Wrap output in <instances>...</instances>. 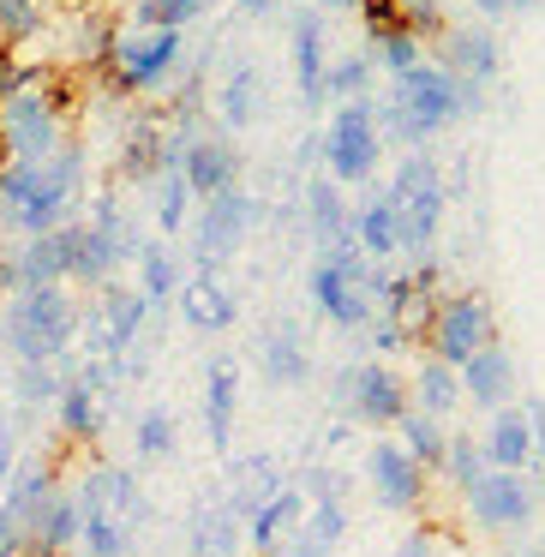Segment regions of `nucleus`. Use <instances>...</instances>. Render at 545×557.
<instances>
[{
  "mask_svg": "<svg viewBox=\"0 0 545 557\" xmlns=\"http://www.w3.org/2000/svg\"><path fill=\"white\" fill-rule=\"evenodd\" d=\"M252 222H258V198L252 193H216V198H205V210H198V264H222V258H234L246 246V234H252Z\"/></svg>",
  "mask_w": 545,
  "mask_h": 557,
  "instance_id": "obj_8",
  "label": "nucleus"
},
{
  "mask_svg": "<svg viewBox=\"0 0 545 557\" xmlns=\"http://www.w3.org/2000/svg\"><path fill=\"white\" fill-rule=\"evenodd\" d=\"M181 30H138V37L109 42V78L114 90H150L181 66Z\"/></svg>",
  "mask_w": 545,
  "mask_h": 557,
  "instance_id": "obj_6",
  "label": "nucleus"
},
{
  "mask_svg": "<svg viewBox=\"0 0 545 557\" xmlns=\"http://www.w3.org/2000/svg\"><path fill=\"white\" fill-rule=\"evenodd\" d=\"M294 78H300L306 102H324V25H318V13L294 18Z\"/></svg>",
  "mask_w": 545,
  "mask_h": 557,
  "instance_id": "obj_25",
  "label": "nucleus"
},
{
  "mask_svg": "<svg viewBox=\"0 0 545 557\" xmlns=\"http://www.w3.org/2000/svg\"><path fill=\"white\" fill-rule=\"evenodd\" d=\"M49 0H0V42H25L42 30Z\"/></svg>",
  "mask_w": 545,
  "mask_h": 557,
  "instance_id": "obj_38",
  "label": "nucleus"
},
{
  "mask_svg": "<svg viewBox=\"0 0 545 557\" xmlns=\"http://www.w3.org/2000/svg\"><path fill=\"white\" fill-rule=\"evenodd\" d=\"M396 557H432V540H425V533H408V545H401Z\"/></svg>",
  "mask_w": 545,
  "mask_h": 557,
  "instance_id": "obj_49",
  "label": "nucleus"
},
{
  "mask_svg": "<svg viewBox=\"0 0 545 557\" xmlns=\"http://www.w3.org/2000/svg\"><path fill=\"white\" fill-rule=\"evenodd\" d=\"M73 330H78L73 294L37 288V294H18L13 312H7V348L18 354V366H54L73 348Z\"/></svg>",
  "mask_w": 545,
  "mask_h": 557,
  "instance_id": "obj_3",
  "label": "nucleus"
},
{
  "mask_svg": "<svg viewBox=\"0 0 545 557\" xmlns=\"http://www.w3.org/2000/svg\"><path fill=\"white\" fill-rule=\"evenodd\" d=\"M145 318H150L145 294H138V288H121V282H102V294H97V324H90V348H97V360H121V354L138 342Z\"/></svg>",
  "mask_w": 545,
  "mask_h": 557,
  "instance_id": "obj_10",
  "label": "nucleus"
},
{
  "mask_svg": "<svg viewBox=\"0 0 545 557\" xmlns=\"http://www.w3.org/2000/svg\"><path fill=\"white\" fill-rule=\"evenodd\" d=\"M258 97H264L258 66H234L228 85H222V121H228V126H252L258 121Z\"/></svg>",
  "mask_w": 545,
  "mask_h": 557,
  "instance_id": "obj_34",
  "label": "nucleus"
},
{
  "mask_svg": "<svg viewBox=\"0 0 545 557\" xmlns=\"http://www.w3.org/2000/svg\"><path fill=\"white\" fill-rule=\"evenodd\" d=\"M492 306L480 300V294H456V300L437 306L432 318V348L444 366H468L480 348H492Z\"/></svg>",
  "mask_w": 545,
  "mask_h": 557,
  "instance_id": "obj_9",
  "label": "nucleus"
},
{
  "mask_svg": "<svg viewBox=\"0 0 545 557\" xmlns=\"http://www.w3.org/2000/svg\"><path fill=\"white\" fill-rule=\"evenodd\" d=\"M366 78H372V61H336L324 73V97H342V102H360V90H366Z\"/></svg>",
  "mask_w": 545,
  "mask_h": 557,
  "instance_id": "obj_41",
  "label": "nucleus"
},
{
  "mask_svg": "<svg viewBox=\"0 0 545 557\" xmlns=\"http://www.w3.org/2000/svg\"><path fill=\"white\" fill-rule=\"evenodd\" d=\"M384 306H389L384 324L396 330V342L425 336V330H432V318H437V300H432V270H420V276H401V282L389 276Z\"/></svg>",
  "mask_w": 545,
  "mask_h": 557,
  "instance_id": "obj_16",
  "label": "nucleus"
},
{
  "mask_svg": "<svg viewBox=\"0 0 545 557\" xmlns=\"http://www.w3.org/2000/svg\"><path fill=\"white\" fill-rule=\"evenodd\" d=\"M444 73L480 90L485 78L497 73V42L480 37V30H456V37H449V66H444Z\"/></svg>",
  "mask_w": 545,
  "mask_h": 557,
  "instance_id": "obj_28",
  "label": "nucleus"
},
{
  "mask_svg": "<svg viewBox=\"0 0 545 557\" xmlns=\"http://www.w3.org/2000/svg\"><path fill=\"white\" fill-rule=\"evenodd\" d=\"M461 384H468V396L480 401V408H504L509 401V389H516V377H509V354L497 348H480L468 366H461Z\"/></svg>",
  "mask_w": 545,
  "mask_h": 557,
  "instance_id": "obj_23",
  "label": "nucleus"
},
{
  "mask_svg": "<svg viewBox=\"0 0 545 557\" xmlns=\"http://www.w3.org/2000/svg\"><path fill=\"white\" fill-rule=\"evenodd\" d=\"M61 492V473L49 468V461H25V468H13V480H7V516L18 521V533H30V521H37V509L49 504V497Z\"/></svg>",
  "mask_w": 545,
  "mask_h": 557,
  "instance_id": "obj_19",
  "label": "nucleus"
},
{
  "mask_svg": "<svg viewBox=\"0 0 545 557\" xmlns=\"http://www.w3.org/2000/svg\"><path fill=\"white\" fill-rule=\"evenodd\" d=\"M354 246H360L366 258L396 252V210H389V198H372V205L354 216Z\"/></svg>",
  "mask_w": 545,
  "mask_h": 557,
  "instance_id": "obj_32",
  "label": "nucleus"
},
{
  "mask_svg": "<svg viewBox=\"0 0 545 557\" xmlns=\"http://www.w3.org/2000/svg\"><path fill=\"white\" fill-rule=\"evenodd\" d=\"M133 444H138V456H169L174 449V413L169 408H145L138 413V432H133Z\"/></svg>",
  "mask_w": 545,
  "mask_h": 557,
  "instance_id": "obj_39",
  "label": "nucleus"
},
{
  "mask_svg": "<svg viewBox=\"0 0 545 557\" xmlns=\"http://www.w3.org/2000/svg\"><path fill=\"white\" fill-rule=\"evenodd\" d=\"M181 174L198 198L234 193V174H240V157H234L228 138H181Z\"/></svg>",
  "mask_w": 545,
  "mask_h": 557,
  "instance_id": "obj_14",
  "label": "nucleus"
},
{
  "mask_svg": "<svg viewBox=\"0 0 545 557\" xmlns=\"http://www.w3.org/2000/svg\"><path fill=\"white\" fill-rule=\"evenodd\" d=\"M528 449H533V425H528V413H497L492 437H485V456H492L504 473H521V468H528Z\"/></svg>",
  "mask_w": 545,
  "mask_h": 557,
  "instance_id": "obj_31",
  "label": "nucleus"
},
{
  "mask_svg": "<svg viewBox=\"0 0 545 557\" xmlns=\"http://www.w3.org/2000/svg\"><path fill=\"white\" fill-rule=\"evenodd\" d=\"M85 516V528H78V540L90 545V557H126L133 552V528L114 516H102V509H78Z\"/></svg>",
  "mask_w": 545,
  "mask_h": 557,
  "instance_id": "obj_36",
  "label": "nucleus"
},
{
  "mask_svg": "<svg viewBox=\"0 0 545 557\" xmlns=\"http://www.w3.org/2000/svg\"><path fill=\"white\" fill-rule=\"evenodd\" d=\"M461 109H473V85H461V78H449L444 66H413V73H401L396 85H389L384 97V126L396 138H408V145H420V138H432L437 126H449Z\"/></svg>",
  "mask_w": 545,
  "mask_h": 557,
  "instance_id": "obj_2",
  "label": "nucleus"
},
{
  "mask_svg": "<svg viewBox=\"0 0 545 557\" xmlns=\"http://www.w3.org/2000/svg\"><path fill=\"white\" fill-rule=\"evenodd\" d=\"M138 294H145V306H162L174 288H181V270H174V258H169V246H157V240H145L138 246Z\"/></svg>",
  "mask_w": 545,
  "mask_h": 557,
  "instance_id": "obj_33",
  "label": "nucleus"
},
{
  "mask_svg": "<svg viewBox=\"0 0 545 557\" xmlns=\"http://www.w3.org/2000/svg\"><path fill=\"white\" fill-rule=\"evenodd\" d=\"M85 193V150L78 145H61L49 162H13L0 169V210L18 234H54L61 216L78 205Z\"/></svg>",
  "mask_w": 545,
  "mask_h": 557,
  "instance_id": "obj_1",
  "label": "nucleus"
},
{
  "mask_svg": "<svg viewBox=\"0 0 545 557\" xmlns=\"http://www.w3.org/2000/svg\"><path fill=\"white\" fill-rule=\"evenodd\" d=\"M0 169H7V150H0Z\"/></svg>",
  "mask_w": 545,
  "mask_h": 557,
  "instance_id": "obj_56",
  "label": "nucleus"
},
{
  "mask_svg": "<svg viewBox=\"0 0 545 557\" xmlns=\"http://www.w3.org/2000/svg\"><path fill=\"white\" fill-rule=\"evenodd\" d=\"M306 216H312V240L324 246H342V240H354V222H348V210H342V193L330 181H312L306 186Z\"/></svg>",
  "mask_w": 545,
  "mask_h": 557,
  "instance_id": "obj_27",
  "label": "nucleus"
},
{
  "mask_svg": "<svg viewBox=\"0 0 545 557\" xmlns=\"http://www.w3.org/2000/svg\"><path fill=\"white\" fill-rule=\"evenodd\" d=\"M389 210H396V252H425L444 216V181L432 157H408L389 181Z\"/></svg>",
  "mask_w": 545,
  "mask_h": 557,
  "instance_id": "obj_5",
  "label": "nucleus"
},
{
  "mask_svg": "<svg viewBox=\"0 0 545 557\" xmlns=\"http://www.w3.org/2000/svg\"><path fill=\"white\" fill-rule=\"evenodd\" d=\"M246 13H270V0H240Z\"/></svg>",
  "mask_w": 545,
  "mask_h": 557,
  "instance_id": "obj_51",
  "label": "nucleus"
},
{
  "mask_svg": "<svg viewBox=\"0 0 545 557\" xmlns=\"http://www.w3.org/2000/svg\"><path fill=\"white\" fill-rule=\"evenodd\" d=\"M444 468H449V480L468 492V485L485 473V449L473 444V437H449V444H444Z\"/></svg>",
  "mask_w": 545,
  "mask_h": 557,
  "instance_id": "obj_40",
  "label": "nucleus"
},
{
  "mask_svg": "<svg viewBox=\"0 0 545 557\" xmlns=\"http://www.w3.org/2000/svg\"><path fill=\"white\" fill-rule=\"evenodd\" d=\"M198 7H205V0H145L138 18H145V30H181Z\"/></svg>",
  "mask_w": 545,
  "mask_h": 557,
  "instance_id": "obj_43",
  "label": "nucleus"
},
{
  "mask_svg": "<svg viewBox=\"0 0 545 557\" xmlns=\"http://www.w3.org/2000/svg\"><path fill=\"white\" fill-rule=\"evenodd\" d=\"M7 282L18 294H37V288H61L66 282V228L37 234V240L18 246V258L7 264Z\"/></svg>",
  "mask_w": 545,
  "mask_h": 557,
  "instance_id": "obj_15",
  "label": "nucleus"
},
{
  "mask_svg": "<svg viewBox=\"0 0 545 557\" xmlns=\"http://www.w3.org/2000/svg\"><path fill=\"white\" fill-rule=\"evenodd\" d=\"M234 401H240V372H234V360H216L205 384V432L216 449H228L234 437Z\"/></svg>",
  "mask_w": 545,
  "mask_h": 557,
  "instance_id": "obj_22",
  "label": "nucleus"
},
{
  "mask_svg": "<svg viewBox=\"0 0 545 557\" xmlns=\"http://www.w3.org/2000/svg\"><path fill=\"white\" fill-rule=\"evenodd\" d=\"M282 492V473L270 456H246L240 468H234V492H228V509L234 516H252L258 504H270V497Z\"/></svg>",
  "mask_w": 545,
  "mask_h": 557,
  "instance_id": "obj_30",
  "label": "nucleus"
},
{
  "mask_svg": "<svg viewBox=\"0 0 545 557\" xmlns=\"http://www.w3.org/2000/svg\"><path fill=\"white\" fill-rule=\"evenodd\" d=\"M181 312H186V324H198V330H228L234 324V294L205 270V276L181 282Z\"/></svg>",
  "mask_w": 545,
  "mask_h": 557,
  "instance_id": "obj_24",
  "label": "nucleus"
},
{
  "mask_svg": "<svg viewBox=\"0 0 545 557\" xmlns=\"http://www.w3.org/2000/svg\"><path fill=\"white\" fill-rule=\"evenodd\" d=\"M366 473H372V492H377V504H384V509H413L425 497V468L401 444H372Z\"/></svg>",
  "mask_w": 545,
  "mask_h": 557,
  "instance_id": "obj_13",
  "label": "nucleus"
},
{
  "mask_svg": "<svg viewBox=\"0 0 545 557\" xmlns=\"http://www.w3.org/2000/svg\"><path fill=\"white\" fill-rule=\"evenodd\" d=\"M240 516H234L228 504H205L193 516V528H186V545H193V557H234V545H240Z\"/></svg>",
  "mask_w": 545,
  "mask_h": 557,
  "instance_id": "obj_26",
  "label": "nucleus"
},
{
  "mask_svg": "<svg viewBox=\"0 0 545 557\" xmlns=\"http://www.w3.org/2000/svg\"><path fill=\"white\" fill-rule=\"evenodd\" d=\"M18 557H61V552H37V545H30V552H18Z\"/></svg>",
  "mask_w": 545,
  "mask_h": 557,
  "instance_id": "obj_53",
  "label": "nucleus"
},
{
  "mask_svg": "<svg viewBox=\"0 0 545 557\" xmlns=\"http://www.w3.org/2000/svg\"><path fill=\"white\" fill-rule=\"evenodd\" d=\"M258 366H264V377L276 389H294L312 377V354H306V336L294 324H270L264 342H258Z\"/></svg>",
  "mask_w": 545,
  "mask_h": 557,
  "instance_id": "obj_18",
  "label": "nucleus"
},
{
  "mask_svg": "<svg viewBox=\"0 0 545 557\" xmlns=\"http://www.w3.org/2000/svg\"><path fill=\"white\" fill-rule=\"evenodd\" d=\"M509 0H480V13H504Z\"/></svg>",
  "mask_w": 545,
  "mask_h": 557,
  "instance_id": "obj_50",
  "label": "nucleus"
},
{
  "mask_svg": "<svg viewBox=\"0 0 545 557\" xmlns=\"http://www.w3.org/2000/svg\"><path fill=\"white\" fill-rule=\"evenodd\" d=\"M342 401L372 425H396L408 413V384L384 366H354V372H342Z\"/></svg>",
  "mask_w": 545,
  "mask_h": 557,
  "instance_id": "obj_11",
  "label": "nucleus"
},
{
  "mask_svg": "<svg viewBox=\"0 0 545 557\" xmlns=\"http://www.w3.org/2000/svg\"><path fill=\"white\" fill-rule=\"evenodd\" d=\"M18 540H25V533H18V521L0 509V552H18Z\"/></svg>",
  "mask_w": 545,
  "mask_h": 557,
  "instance_id": "obj_47",
  "label": "nucleus"
},
{
  "mask_svg": "<svg viewBox=\"0 0 545 557\" xmlns=\"http://www.w3.org/2000/svg\"><path fill=\"white\" fill-rule=\"evenodd\" d=\"M468 504L473 516H480V528H521V521L533 516V492L521 473H480V480L468 485Z\"/></svg>",
  "mask_w": 545,
  "mask_h": 557,
  "instance_id": "obj_12",
  "label": "nucleus"
},
{
  "mask_svg": "<svg viewBox=\"0 0 545 557\" xmlns=\"http://www.w3.org/2000/svg\"><path fill=\"white\" fill-rule=\"evenodd\" d=\"M18 401H25V408H42V401H54L61 396V377L49 372V366H18Z\"/></svg>",
  "mask_w": 545,
  "mask_h": 557,
  "instance_id": "obj_44",
  "label": "nucleus"
},
{
  "mask_svg": "<svg viewBox=\"0 0 545 557\" xmlns=\"http://www.w3.org/2000/svg\"><path fill=\"white\" fill-rule=\"evenodd\" d=\"M401 449H408L413 461H420V468H437V461H444V425L432 420V413H401Z\"/></svg>",
  "mask_w": 545,
  "mask_h": 557,
  "instance_id": "obj_35",
  "label": "nucleus"
},
{
  "mask_svg": "<svg viewBox=\"0 0 545 557\" xmlns=\"http://www.w3.org/2000/svg\"><path fill=\"white\" fill-rule=\"evenodd\" d=\"M300 516H306V492L282 485L270 504H258L252 516H246V540H252V552H258V557L282 552V545L294 540V528H300Z\"/></svg>",
  "mask_w": 545,
  "mask_h": 557,
  "instance_id": "obj_17",
  "label": "nucleus"
},
{
  "mask_svg": "<svg viewBox=\"0 0 545 557\" xmlns=\"http://www.w3.org/2000/svg\"><path fill=\"white\" fill-rule=\"evenodd\" d=\"M66 145V114L49 102V78L0 97V150L13 162H49Z\"/></svg>",
  "mask_w": 545,
  "mask_h": 557,
  "instance_id": "obj_4",
  "label": "nucleus"
},
{
  "mask_svg": "<svg viewBox=\"0 0 545 557\" xmlns=\"http://www.w3.org/2000/svg\"><path fill=\"white\" fill-rule=\"evenodd\" d=\"M0 557H18V552H0Z\"/></svg>",
  "mask_w": 545,
  "mask_h": 557,
  "instance_id": "obj_57",
  "label": "nucleus"
},
{
  "mask_svg": "<svg viewBox=\"0 0 545 557\" xmlns=\"http://www.w3.org/2000/svg\"><path fill=\"white\" fill-rule=\"evenodd\" d=\"M377 61L389 66V73H413V66H420V37H413V30H389V37H377Z\"/></svg>",
  "mask_w": 545,
  "mask_h": 557,
  "instance_id": "obj_42",
  "label": "nucleus"
},
{
  "mask_svg": "<svg viewBox=\"0 0 545 557\" xmlns=\"http://www.w3.org/2000/svg\"><path fill=\"white\" fill-rule=\"evenodd\" d=\"M13 468H18V432H13V413L0 408V485L13 480Z\"/></svg>",
  "mask_w": 545,
  "mask_h": 557,
  "instance_id": "obj_46",
  "label": "nucleus"
},
{
  "mask_svg": "<svg viewBox=\"0 0 545 557\" xmlns=\"http://www.w3.org/2000/svg\"><path fill=\"white\" fill-rule=\"evenodd\" d=\"M528 425H533V444H540V456H545V401H528Z\"/></svg>",
  "mask_w": 545,
  "mask_h": 557,
  "instance_id": "obj_48",
  "label": "nucleus"
},
{
  "mask_svg": "<svg viewBox=\"0 0 545 557\" xmlns=\"http://www.w3.org/2000/svg\"><path fill=\"white\" fill-rule=\"evenodd\" d=\"M504 557H545L540 545H521V552H504Z\"/></svg>",
  "mask_w": 545,
  "mask_h": 557,
  "instance_id": "obj_52",
  "label": "nucleus"
},
{
  "mask_svg": "<svg viewBox=\"0 0 545 557\" xmlns=\"http://www.w3.org/2000/svg\"><path fill=\"white\" fill-rule=\"evenodd\" d=\"M509 7H533V0H509Z\"/></svg>",
  "mask_w": 545,
  "mask_h": 557,
  "instance_id": "obj_55",
  "label": "nucleus"
},
{
  "mask_svg": "<svg viewBox=\"0 0 545 557\" xmlns=\"http://www.w3.org/2000/svg\"><path fill=\"white\" fill-rule=\"evenodd\" d=\"M54 413H61V432L73 437V444H90V437L102 432V396H97V389H90L78 372H66V377H61Z\"/></svg>",
  "mask_w": 545,
  "mask_h": 557,
  "instance_id": "obj_21",
  "label": "nucleus"
},
{
  "mask_svg": "<svg viewBox=\"0 0 545 557\" xmlns=\"http://www.w3.org/2000/svg\"><path fill=\"white\" fill-rule=\"evenodd\" d=\"M354 7L366 13V30H372V42L389 37V30H408V25H401V0H354Z\"/></svg>",
  "mask_w": 545,
  "mask_h": 557,
  "instance_id": "obj_45",
  "label": "nucleus"
},
{
  "mask_svg": "<svg viewBox=\"0 0 545 557\" xmlns=\"http://www.w3.org/2000/svg\"><path fill=\"white\" fill-rule=\"evenodd\" d=\"M78 528H85V516H78V497L61 485V492H54L49 504L37 509V521H30L25 545H37V552H61V557H66V552L78 545Z\"/></svg>",
  "mask_w": 545,
  "mask_h": 557,
  "instance_id": "obj_20",
  "label": "nucleus"
},
{
  "mask_svg": "<svg viewBox=\"0 0 545 557\" xmlns=\"http://www.w3.org/2000/svg\"><path fill=\"white\" fill-rule=\"evenodd\" d=\"M324 7H354V0H324Z\"/></svg>",
  "mask_w": 545,
  "mask_h": 557,
  "instance_id": "obj_54",
  "label": "nucleus"
},
{
  "mask_svg": "<svg viewBox=\"0 0 545 557\" xmlns=\"http://www.w3.org/2000/svg\"><path fill=\"white\" fill-rule=\"evenodd\" d=\"M413 389H420V408L437 420V413H449V408H456V396H461V377L449 372L444 360H425V366H420V377H413Z\"/></svg>",
  "mask_w": 545,
  "mask_h": 557,
  "instance_id": "obj_37",
  "label": "nucleus"
},
{
  "mask_svg": "<svg viewBox=\"0 0 545 557\" xmlns=\"http://www.w3.org/2000/svg\"><path fill=\"white\" fill-rule=\"evenodd\" d=\"M324 145V162L336 181H366V174L377 169V114L372 102H342L336 121H330V133L318 138Z\"/></svg>",
  "mask_w": 545,
  "mask_h": 557,
  "instance_id": "obj_7",
  "label": "nucleus"
},
{
  "mask_svg": "<svg viewBox=\"0 0 545 557\" xmlns=\"http://www.w3.org/2000/svg\"><path fill=\"white\" fill-rule=\"evenodd\" d=\"M186 205H193V186L181 174V138H169V162L157 174V222L162 234H181L186 228Z\"/></svg>",
  "mask_w": 545,
  "mask_h": 557,
  "instance_id": "obj_29",
  "label": "nucleus"
}]
</instances>
